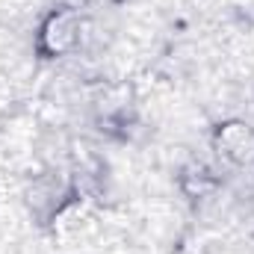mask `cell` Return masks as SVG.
Segmentation results:
<instances>
[{
  "label": "cell",
  "instance_id": "1",
  "mask_svg": "<svg viewBox=\"0 0 254 254\" xmlns=\"http://www.w3.org/2000/svg\"><path fill=\"white\" fill-rule=\"evenodd\" d=\"M216 145H219L222 157L237 163V166L254 163V130L243 122H228V125L219 127Z\"/></svg>",
  "mask_w": 254,
  "mask_h": 254
},
{
  "label": "cell",
  "instance_id": "3",
  "mask_svg": "<svg viewBox=\"0 0 254 254\" xmlns=\"http://www.w3.org/2000/svg\"><path fill=\"white\" fill-rule=\"evenodd\" d=\"M86 216H89V201L86 198H74L54 216V228L60 234H68V231L80 228V222H86Z\"/></svg>",
  "mask_w": 254,
  "mask_h": 254
},
{
  "label": "cell",
  "instance_id": "2",
  "mask_svg": "<svg viewBox=\"0 0 254 254\" xmlns=\"http://www.w3.org/2000/svg\"><path fill=\"white\" fill-rule=\"evenodd\" d=\"M77 30H80V24H77V15L71 9L54 12L48 18V24L42 27V45H45V51L54 54V57L71 51L74 42H77Z\"/></svg>",
  "mask_w": 254,
  "mask_h": 254
}]
</instances>
